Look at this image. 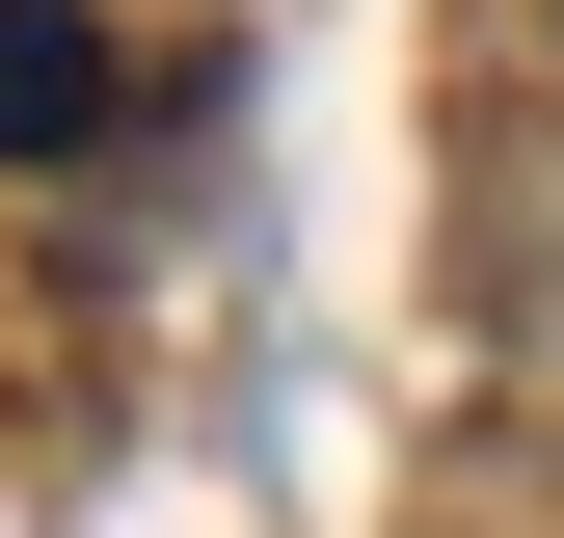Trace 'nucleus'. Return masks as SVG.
<instances>
[{"instance_id": "1", "label": "nucleus", "mask_w": 564, "mask_h": 538, "mask_svg": "<svg viewBox=\"0 0 564 538\" xmlns=\"http://www.w3.org/2000/svg\"><path fill=\"white\" fill-rule=\"evenodd\" d=\"M82 134H108V28L0 0V162H82Z\"/></svg>"}]
</instances>
